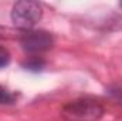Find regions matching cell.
<instances>
[{
    "label": "cell",
    "mask_w": 122,
    "mask_h": 121,
    "mask_svg": "<svg viewBox=\"0 0 122 121\" xmlns=\"http://www.w3.org/2000/svg\"><path fill=\"white\" fill-rule=\"evenodd\" d=\"M9 63H10V54H9V51L4 47L0 46V68L6 67Z\"/></svg>",
    "instance_id": "cell-5"
},
{
    "label": "cell",
    "mask_w": 122,
    "mask_h": 121,
    "mask_svg": "<svg viewBox=\"0 0 122 121\" xmlns=\"http://www.w3.org/2000/svg\"><path fill=\"white\" fill-rule=\"evenodd\" d=\"M43 66H44V63H43V61H38V60L30 61V63L26 64V67H27L29 70H36V71H37V70H41Z\"/></svg>",
    "instance_id": "cell-6"
},
{
    "label": "cell",
    "mask_w": 122,
    "mask_h": 121,
    "mask_svg": "<svg viewBox=\"0 0 122 121\" xmlns=\"http://www.w3.org/2000/svg\"><path fill=\"white\" fill-rule=\"evenodd\" d=\"M13 101H14V95L0 86V104H11Z\"/></svg>",
    "instance_id": "cell-4"
},
{
    "label": "cell",
    "mask_w": 122,
    "mask_h": 121,
    "mask_svg": "<svg viewBox=\"0 0 122 121\" xmlns=\"http://www.w3.org/2000/svg\"><path fill=\"white\" fill-rule=\"evenodd\" d=\"M43 16L41 4L31 0L17 1L11 9V20L16 27L27 31L33 30V27L40 22Z\"/></svg>",
    "instance_id": "cell-2"
},
{
    "label": "cell",
    "mask_w": 122,
    "mask_h": 121,
    "mask_svg": "<svg viewBox=\"0 0 122 121\" xmlns=\"http://www.w3.org/2000/svg\"><path fill=\"white\" fill-rule=\"evenodd\" d=\"M111 94H112L117 100H119V101L122 103V90L121 88H115V90H112L111 91Z\"/></svg>",
    "instance_id": "cell-7"
},
{
    "label": "cell",
    "mask_w": 122,
    "mask_h": 121,
    "mask_svg": "<svg viewBox=\"0 0 122 121\" xmlns=\"http://www.w3.org/2000/svg\"><path fill=\"white\" fill-rule=\"evenodd\" d=\"M20 44L24 51L30 54L43 53L53 47L54 40L53 36L47 31L43 30H27L24 31L20 37Z\"/></svg>",
    "instance_id": "cell-3"
},
{
    "label": "cell",
    "mask_w": 122,
    "mask_h": 121,
    "mask_svg": "<svg viewBox=\"0 0 122 121\" xmlns=\"http://www.w3.org/2000/svg\"><path fill=\"white\" fill-rule=\"evenodd\" d=\"M102 114V105L92 98H80L70 101L61 111V116L65 121H98Z\"/></svg>",
    "instance_id": "cell-1"
},
{
    "label": "cell",
    "mask_w": 122,
    "mask_h": 121,
    "mask_svg": "<svg viewBox=\"0 0 122 121\" xmlns=\"http://www.w3.org/2000/svg\"><path fill=\"white\" fill-rule=\"evenodd\" d=\"M0 37H3V30L0 29Z\"/></svg>",
    "instance_id": "cell-8"
}]
</instances>
